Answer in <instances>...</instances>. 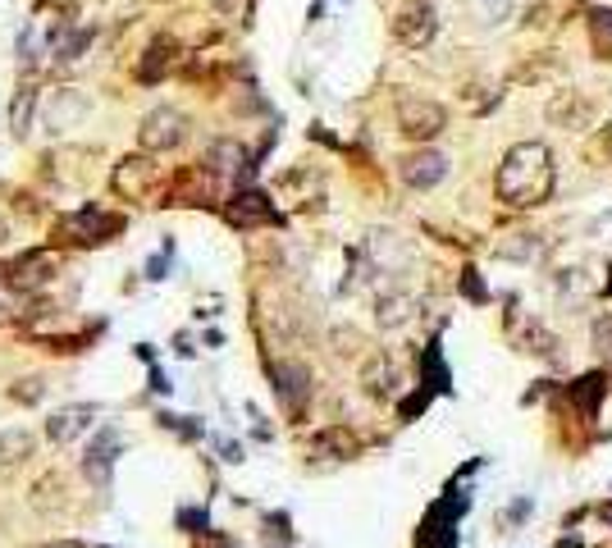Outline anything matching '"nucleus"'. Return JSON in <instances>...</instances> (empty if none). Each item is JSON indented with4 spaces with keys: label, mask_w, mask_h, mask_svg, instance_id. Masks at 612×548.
I'll use <instances>...</instances> for the list:
<instances>
[{
    "label": "nucleus",
    "mask_w": 612,
    "mask_h": 548,
    "mask_svg": "<svg viewBox=\"0 0 612 548\" xmlns=\"http://www.w3.org/2000/svg\"><path fill=\"white\" fill-rule=\"evenodd\" d=\"M544 115H548V124L553 128H566V133H585L589 124H594V101L585 96V92H553L548 96V106H544Z\"/></svg>",
    "instance_id": "nucleus-5"
},
{
    "label": "nucleus",
    "mask_w": 612,
    "mask_h": 548,
    "mask_svg": "<svg viewBox=\"0 0 612 548\" xmlns=\"http://www.w3.org/2000/svg\"><path fill=\"white\" fill-rule=\"evenodd\" d=\"M174 56H178V46H174V37H156L151 46H147V56H142V65H138V78L142 83H156L169 65H174Z\"/></svg>",
    "instance_id": "nucleus-16"
},
{
    "label": "nucleus",
    "mask_w": 612,
    "mask_h": 548,
    "mask_svg": "<svg viewBox=\"0 0 612 548\" xmlns=\"http://www.w3.org/2000/svg\"><path fill=\"white\" fill-rule=\"evenodd\" d=\"M210 5H215L219 15H229V19H233V15L242 10V0H210Z\"/></svg>",
    "instance_id": "nucleus-30"
},
{
    "label": "nucleus",
    "mask_w": 612,
    "mask_h": 548,
    "mask_svg": "<svg viewBox=\"0 0 612 548\" xmlns=\"http://www.w3.org/2000/svg\"><path fill=\"white\" fill-rule=\"evenodd\" d=\"M270 375H274V393L283 402H297V398L311 393V375H306V366H297V361H279V366H270Z\"/></svg>",
    "instance_id": "nucleus-15"
},
{
    "label": "nucleus",
    "mask_w": 612,
    "mask_h": 548,
    "mask_svg": "<svg viewBox=\"0 0 612 548\" xmlns=\"http://www.w3.org/2000/svg\"><path fill=\"white\" fill-rule=\"evenodd\" d=\"M92 416H97V407H60V411H51V421H46V439L56 443V448H65V443H74V439H83L87 430H92Z\"/></svg>",
    "instance_id": "nucleus-10"
},
{
    "label": "nucleus",
    "mask_w": 612,
    "mask_h": 548,
    "mask_svg": "<svg viewBox=\"0 0 612 548\" xmlns=\"http://www.w3.org/2000/svg\"><path fill=\"white\" fill-rule=\"evenodd\" d=\"M589 37H594V51L607 60L612 56V10H594L589 15Z\"/></svg>",
    "instance_id": "nucleus-24"
},
{
    "label": "nucleus",
    "mask_w": 612,
    "mask_h": 548,
    "mask_svg": "<svg viewBox=\"0 0 612 548\" xmlns=\"http://www.w3.org/2000/svg\"><path fill=\"white\" fill-rule=\"evenodd\" d=\"M219 548H233V543H224V539H219Z\"/></svg>",
    "instance_id": "nucleus-34"
},
{
    "label": "nucleus",
    "mask_w": 612,
    "mask_h": 548,
    "mask_svg": "<svg viewBox=\"0 0 612 548\" xmlns=\"http://www.w3.org/2000/svg\"><path fill=\"white\" fill-rule=\"evenodd\" d=\"M448 128V110L430 96H398V133L412 142H434Z\"/></svg>",
    "instance_id": "nucleus-2"
},
{
    "label": "nucleus",
    "mask_w": 612,
    "mask_h": 548,
    "mask_svg": "<svg viewBox=\"0 0 612 548\" xmlns=\"http://www.w3.org/2000/svg\"><path fill=\"white\" fill-rule=\"evenodd\" d=\"M603 521H612V507H603Z\"/></svg>",
    "instance_id": "nucleus-32"
},
{
    "label": "nucleus",
    "mask_w": 612,
    "mask_h": 548,
    "mask_svg": "<svg viewBox=\"0 0 612 548\" xmlns=\"http://www.w3.org/2000/svg\"><path fill=\"white\" fill-rule=\"evenodd\" d=\"M362 384H366L371 398H393V393H398V366H393V357H389V352L366 357V366H362Z\"/></svg>",
    "instance_id": "nucleus-12"
},
{
    "label": "nucleus",
    "mask_w": 612,
    "mask_h": 548,
    "mask_svg": "<svg viewBox=\"0 0 612 548\" xmlns=\"http://www.w3.org/2000/svg\"><path fill=\"white\" fill-rule=\"evenodd\" d=\"M33 115H37V87H19L10 101V133L28 137L33 133Z\"/></svg>",
    "instance_id": "nucleus-18"
},
{
    "label": "nucleus",
    "mask_w": 612,
    "mask_h": 548,
    "mask_svg": "<svg viewBox=\"0 0 612 548\" xmlns=\"http://www.w3.org/2000/svg\"><path fill=\"white\" fill-rule=\"evenodd\" d=\"M589 339H594V352L612 361V311H603V316L594 320V330H589Z\"/></svg>",
    "instance_id": "nucleus-26"
},
{
    "label": "nucleus",
    "mask_w": 612,
    "mask_h": 548,
    "mask_svg": "<svg viewBox=\"0 0 612 548\" xmlns=\"http://www.w3.org/2000/svg\"><path fill=\"white\" fill-rule=\"evenodd\" d=\"M83 115H87V96H83V92H74V87L51 92V101H46V124H51V133H69V128H78Z\"/></svg>",
    "instance_id": "nucleus-11"
},
{
    "label": "nucleus",
    "mask_w": 612,
    "mask_h": 548,
    "mask_svg": "<svg viewBox=\"0 0 612 548\" xmlns=\"http://www.w3.org/2000/svg\"><path fill=\"white\" fill-rule=\"evenodd\" d=\"M603 393H607V380H603L598 370H594V375H580V380L571 384V402H576L585 416L598 411V398H603Z\"/></svg>",
    "instance_id": "nucleus-20"
},
{
    "label": "nucleus",
    "mask_w": 612,
    "mask_h": 548,
    "mask_svg": "<svg viewBox=\"0 0 612 548\" xmlns=\"http://www.w3.org/2000/svg\"><path fill=\"white\" fill-rule=\"evenodd\" d=\"M56 279V260L46 256V251H24L19 260H10V269H5V284L15 289V293H33V289H42V284H51Z\"/></svg>",
    "instance_id": "nucleus-7"
},
{
    "label": "nucleus",
    "mask_w": 612,
    "mask_h": 548,
    "mask_svg": "<svg viewBox=\"0 0 612 548\" xmlns=\"http://www.w3.org/2000/svg\"><path fill=\"white\" fill-rule=\"evenodd\" d=\"M498 201L525 210V206H544L548 192H553V156L544 142H516L507 147L503 165H498Z\"/></svg>",
    "instance_id": "nucleus-1"
},
{
    "label": "nucleus",
    "mask_w": 612,
    "mask_h": 548,
    "mask_svg": "<svg viewBox=\"0 0 612 548\" xmlns=\"http://www.w3.org/2000/svg\"><path fill=\"white\" fill-rule=\"evenodd\" d=\"M398 174H403L407 188L430 192V188H439V183L448 178V156H444V151H430V147H425V151H412V156L403 160Z\"/></svg>",
    "instance_id": "nucleus-8"
},
{
    "label": "nucleus",
    "mask_w": 612,
    "mask_h": 548,
    "mask_svg": "<svg viewBox=\"0 0 612 548\" xmlns=\"http://www.w3.org/2000/svg\"><path fill=\"white\" fill-rule=\"evenodd\" d=\"M265 215H270V206H265L260 192H242V197L233 201V210H229L233 224H251V219H265Z\"/></svg>",
    "instance_id": "nucleus-23"
},
{
    "label": "nucleus",
    "mask_w": 612,
    "mask_h": 548,
    "mask_svg": "<svg viewBox=\"0 0 612 548\" xmlns=\"http://www.w3.org/2000/svg\"><path fill=\"white\" fill-rule=\"evenodd\" d=\"M521 348H525V352H535V357H553L557 339H553L539 320H530V325H525V334H521Z\"/></svg>",
    "instance_id": "nucleus-25"
},
{
    "label": "nucleus",
    "mask_w": 612,
    "mask_h": 548,
    "mask_svg": "<svg viewBox=\"0 0 612 548\" xmlns=\"http://www.w3.org/2000/svg\"><path fill=\"white\" fill-rule=\"evenodd\" d=\"M498 256H503V260H521V265H530V260L544 256V242H539V233H512L507 242H498Z\"/></svg>",
    "instance_id": "nucleus-19"
},
{
    "label": "nucleus",
    "mask_w": 612,
    "mask_h": 548,
    "mask_svg": "<svg viewBox=\"0 0 612 548\" xmlns=\"http://www.w3.org/2000/svg\"><path fill=\"white\" fill-rule=\"evenodd\" d=\"M115 228H119V219L101 215L97 206H87V210H78V215H65V219H60V238H69V242H106Z\"/></svg>",
    "instance_id": "nucleus-9"
},
{
    "label": "nucleus",
    "mask_w": 612,
    "mask_h": 548,
    "mask_svg": "<svg viewBox=\"0 0 612 548\" xmlns=\"http://www.w3.org/2000/svg\"><path fill=\"white\" fill-rule=\"evenodd\" d=\"M412 316H416V298H412V293L389 289V293H380V298H375V320H380L384 330H403Z\"/></svg>",
    "instance_id": "nucleus-13"
},
{
    "label": "nucleus",
    "mask_w": 612,
    "mask_h": 548,
    "mask_svg": "<svg viewBox=\"0 0 612 548\" xmlns=\"http://www.w3.org/2000/svg\"><path fill=\"white\" fill-rule=\"evenodd\" d=\"M10 398H19V402H37L42 389H37V380H19V389H10Z\"/></svg>",
    "instance_id": "nucleus-29"
},
{
    "label": "nucleus",
    "mask_w": 612,
    "mask_h": 548,
    "mask_svg": "<svg viewBox=\"0 0 612 548\" xmlns=\"http://www.w3.org/2000/svg\"><path fill=\"white\" fill-rule=\"evenodd\" d=\"M512 5H516V0H480V15H484V24H507Z\"/></svg>",
    "instance_id": "nucleus-27"
},
{
    "label": "nucleus",
    "mask_w": 612,
    "mask_h": 548,
    "mask_svg": "<svg viewBox=\"0 0 612 548\" xmlns=\"http://www.w3.org/2000/svg\"><path fill=\"white\" fill-rule=\"evenodd\" d=\"M311 452H316V457L348 462V457H357V434H352V430H343V425H325V430H316V434H311Z\"/></svg>",
    "instance_id": "nucleus-14"
},
{
    "label": "nucleus",
    "mask_w": 612,
    "mask_h": 548,
    "mask_svg": "<svg viewBox=\"0 0 612 548\" xmlns=\"http://www.w3.org/2000/svg\"><path fill=\"white\" fill-rule=\"evenodd\" d=\"M156 188H160V169H156L147 156L119 160V169H115V192H124L128 201H147Z\"/></svg>",
    "instance_id": "nucleus-6"
},
{
    "label": "nucleus",
    "mask_w": 612,
    "mask_h": 548,
    "mask_svg": "<svg viewBox=\"0 0 612 548\" xmlns=\"http://www.w3.org/2000/svg\"><path fill=\"white\" fill-rule=\"evenodd\" d=\"M434 33H439V19H434V5H425V0H412V5H403L393 15V42L407 46V51L430 46Z\"/></svg>",
    "instance_id": "nucleus-4"
},
{
    "label": "nucleus",
    "mask_w": 612,
    "mask_h": 548,
    "mask_svg": "<svg viewBox=\"0 0 612 548\" xmlns=\"http://www.w3.org/2000/svg\"><path fill=\"white\" fill-rule=\"evenodd\" d=\"M33 452H37V439H33L24 425H19V430H5V434H0V466H5V471H10V466H24Z\"/></svg>",
    "instance_id": "nucleus-17"
},
{
    "label": "nucleus",
    "mask_w": 612,
    "mask_h": 548,
    "mask_svg": "<svg viewBox=\"0 0 612 548\" xmlns=\"http://www.w3.org/2000/svg\"><path fill=\"white\" fill-rule=\"evenodd\" d=\"M462 289H466V298L471 302H484L489 293H484V284H480V274L475 269H462Z\"/></svg>",
    "instance_id": "nucleus-28"
},
{
    "label": "nucleus",
    "mask_w": 612,
    "mask_h": 548,
    "mask_svg": "<svg viewBox=\"0 0 612 548\" xmlns=\"http://www.w3.org/2000/svg\"><path fill=\"white\" fill-rule=\"evenodd\" d=\"M115 448H119V434H115V430H101V434H97V443L87 448L83 466H92V471H97V480H106V475H110V462H115V457H110Z\"/></svg>",
    "instance_id": "nucleus-21"
},
{
    "label": "nucleus",
    "mask_w": 612,
    "mask_h": 548,
    "mask_svg": "<svg viewBox=\"0 0 612 548\" xmlns=\"http://www.w3.org/2000/svg\"><path fill=\"white\" fill-rule=\"evenodd\" d=\"M607 156H612V133H607Z\"/></svg>",
    "instance_id": "nucleus-33"
},
{
    "label": "nucleus",
    "mask_w": 612,
    "mask_h": 548,
    "mask_svg": "<svg viewBox=\"0 0 612 548\" xmlns=\"http://www.w3.org/2000/svg\"><path fill=\"white\" fill-rule=\"evenodd\" d=\"M206 165H210L215 174H233V169H242V147L229 142V137H219V142L206 147Z\"/></svg>",
    "instance_id": "nucleus-22"
},
{
    "label": "nucleus",
    "mask_w": 612,
    "mask_h": 548,
    "mask_svg": "<svg viewBox=\"0 0 612 548\" xmlns=\"http://www.w3.org/2000/svg\"><path fill=\"white\" fill-rule=\"evenodd\" d=\"M42 548H83L78 539H56V543H42Z\"/></svg>",
    "instance_id": "nucleus-31"
},
{
    "label": "nucleus",
    "mask_w": 612,
    "mask_h": 548,
    "mask_svg": "<svg viewBox=\"0 0 612 548\" xmlns=\"http://www.w3.org/2000/svg\"><path fill=\"white\" fill-rule=\"evenodd\" d=\"M138 142L147 147V151H174V147H183L188 142V115L183 110H174V106H160V110H151L147 119H142V128H138Z\"/></svg>",
    "instance_id": "nucleus-3"
}]
</instances>
